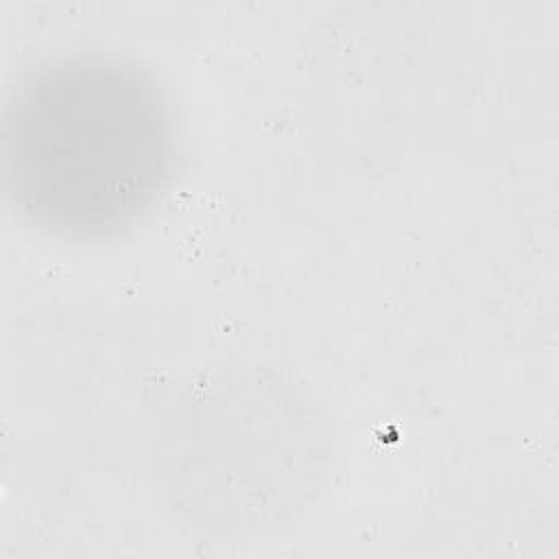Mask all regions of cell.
I'll return each mask as SVG.
<instances>
[{"instance_id":"6da1fadb","label":"cell","mask_w":559,"mask_h":559,"mask_svg":"<svg viewBox=\"0 0 559 559\" xmlns=\"http://www.w3.org/2000/svg\"><path fill=\"white\" fill-rule=\"evenodd\" d=\"M175 114L157 76L105 48H68L31 63L11 87L2 173L13 207L74 238L131 227L175 168Z\"/></svg>"}]
</instances>
